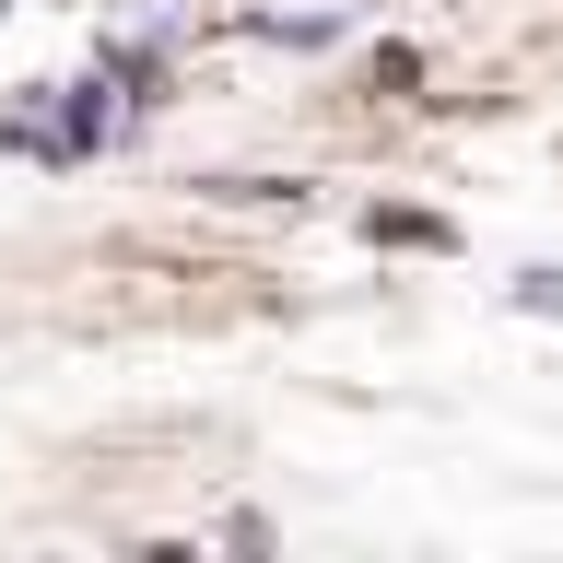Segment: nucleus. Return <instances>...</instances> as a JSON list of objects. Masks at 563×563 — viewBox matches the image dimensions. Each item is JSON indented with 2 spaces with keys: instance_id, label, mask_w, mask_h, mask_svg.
Listing matches in <instances>:
<instances>
[{
  "instance_id": "f257e3e1",
  "label": "nucleus",
  "mask_w": 563,
  "mask_h": 563,
  "mask_svg": "<svg viewBox=\"0 0 563 563\" xmlns=\"http://www.w3.org/2000/svg\"><path fill=\"white\" fill-rule=\"evenodd\" d=\"M271 47H341V12H258Z\"/></svg>"
},
{
  "instance_id": "f03ea898",
  "label": "nucleus",
  "mask_w": 563,
  "mask_h": 563,
  "mask_svg": "<svg viewBox=\"0 0 563 563\" xmlns=\"http://www.w3.org/2000/svg\"><path fill=\"white\" fill-rule=\"evenodd\" d=\"M364 235H376V246H457L434 211H364Z\"/></svg>"
},
{
  "instance_id": "7ed1b4c3",
  "label": "nucleus",
  "mask_w": 563,
  "mask_h": 563,
  "mask_svg": "<svg viewBox=\"0 0 563 563\" xmlns=\"http://www.w3.org/2000/svg\"><path fill=\"white\" fill-rule=\"evenodd\" d=\"M517 317H563V258H540V271H517Z\"/></svg>"
}]
</instances>
